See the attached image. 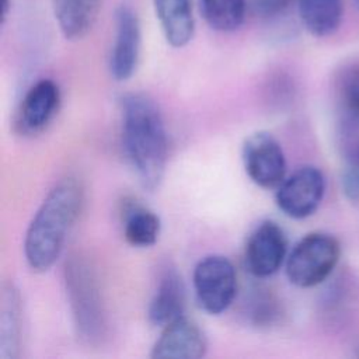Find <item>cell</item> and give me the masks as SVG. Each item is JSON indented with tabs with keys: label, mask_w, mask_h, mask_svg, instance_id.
I'll list each match as a JSON object with an SVG mask.
<instances>
[{
	"label": "cell",
	"mask_w": 359,
	"mask_h": 359,
	"mask_svg": "<svg viewBox=\"0 0 359 359\" xmlns=\"http://www.w3.org/2000/svg\"><path fill=\"white\" fill-rule=\"evenodd\" d=\"M194 289L201 307L209 314H220L233 303L237 292V273L223 255H208L194 269Z\"/></svg>",
	"instance_id": "obj_5"
},
{
	"label": "cell",
	"mask_w": 359,
	"mask_h": 359,
	"mask_svg": "<svg viewBox=\"0 0 359 359\" xmlns=\"http://www.w3.org/2000/svg\"><path fill=\"white\" fill-rule=\"evenodd\" d=\"M342 191L352 202H359V165H349L342 175Z\"/></svg>",
	"instance_id": "obj_22"
},
{
	"label": "cell",
	"mask_w": 359,
	"mask_h": 359,
	"mask_svg": "<svg viewBox=\"0 0 359 359\" xmlns=\"http://www.w3.org/2000/svg\"><path fill=\"white\" fill-rule=\"evenodd\" d=\"M165 41L172 48L185 46L194 36L192 0H153Z\"/></svg>",
	"instance_id": "obj_13"
},
{
	"label": "cell",
	"mask_w": 359,
	"mask_h": 359,
	"mask_svg": "<svg viewBox=\"0 0 359 359\" xmlns=\"http://www.w3.org/2000/svg\"><path fill=\"white\" fill-rule=\"evenodd\" d=\"M287 240L282 227L272 222H262L248 237L245 244V266L255 278L276 273L286 259Z\"/></svg>",
	"instance_id": "obj_8"
},
{
	"label": "cell",
	"mask_w": 359,
	"mask_h": 359,
	"mask_svg": "<svg viewBox=\"0 0 359 359\" xmlns=\"http://www.w3.org/2000/svg\"><path fill=\"white\" fill-rule=\"evenodd\" d=\"M125 213V240L133 247L153 245L158 238L161 227L158 216L142 206H130Z\"/></svg>",
	"instance_id": "obj_18"
},
{
	"label": "cell",
	"mask_w": 359,
	"mask_h": 359,
	"mask_svg": "<svg viewBox=\"0 0 359 359\" xmlns=\"http://www.w3.org/2000/svg\"><path fill=\"white\" fill-rule=\"evenodd\" d=\"M100 6L101 0H52L57 25L70 41L87 35L97 20Z\"/></svg>",
	"instance_id": "obj_14"
},
{
	"label": "cell",
	"mask_w": 359,
	"mask_h": 359,
	"mask_svg": "<svg viewBox=\"0 0 359 359\" xmlns=\"http://www.w3.org/2000/svg\"><path fill=\"white\" fill-rule=\"evenodd\" d=\"M241 158L247 175L261 188H278L285 180V153L279 142L268 132L259 130L245 137Z\"/></svg>",
	"instance_id": "obj_6"
},
{
	"label": "cell",
	"mask_w": 359,
	"mask_h": 359,
	"mask_svg": "<svg viewBox=\"0 0 359 359\" xmlns=\"http://www.w3.org/2000/svg\"><path fill=\"white\" fill-rule=\"evenodd\" d=\"M296 0H251L252 11L261 18H273L282 14Z\"/></svg>",
	"instance_id": "obj_21"
},
{
	"label": "cell",
	"mask_w": 359,
	"mask_h": 359,
	"mask_svg": "<svg viewBox=\"0 0 359 359\" xmlns=\"http://www.w3.org/2000/svg\"><path fill=\"white\" fill-rule=\"evenodd\" d=\"M66 286L76 327L87 341L102 335L104 313L98 287L91 269L76 258L66 264Z\"/></svg>",
	"instance_id": "obj_4"
},
{
	"label": "cell",
	"mask_w": 359,
	"mask_h": 359,
	"mask_svg": "<svg viewBox=\"0 0 359 359\" xmlns=\"http://www.w3.org/2000/svg\"><path fill=\"white\" fill-rule=\"evenodd\" d=\"M60 101L59 87L49 79L36 81L24 95L20 109V125L25 132L43 129L53 118Z\"/></svg>",
	"instance_id": "obj_11"
},
{
	"label": "cell",
	"mask_w": 359,
	"mask_h": 359,
	"mask_svg": "<svg viewBox=\"0 0 359 359\" xmlns=\"http://www.w3.org/2000/svg\"><path fill=\"white\" fill-rule=\"evenodd\" d=\"M185 287L181 276L172 268L161 275L154 296L149 304L147 317L151 324L165 327L175 318L184 316Z\"/></svg>",
	"instance_id": "obj_12"
},
{
	"label": "cell",
	"mask_w": 359,
	"mask_h": 359,
	"mask_svg": "<svg viewBox=\"0 0 359 359\" xmlns=\"http://www.w3.org/2000/svg\"><path fill=\"white\" fill-rule=\"evenodd\" d=\"M337 143L348 165H359V112H346L338 125Z\"/></svg>",
	"instance_id": "obj_19"
},
{
	"label": "cell",
	"mask_w": 359,
	"mask_h": 359,
	"mask_svg": "<svg viewBox=\"0 0 359 359\" xmlns=\"http://www.w3.org/2000/svg\"><path fill=\"white\" fill-rule=\"evenodd\" d=\"M208 341L201 327L181 316L167 324L151 348L154 359H199L205 356Z\"/></svg>",
	"instance_id": "obj_10"
},
{
	"label": "cell",
	"mask_w": 359,
	"mask_h": 359,
	"mask_svg": "<svg viewBox=\"0 0 359 359\" xmlns=\"http://www.w3.org/2000/svg\"><path fill=\"white\" fill-rule=\"evenodd\" d=\"M337 93L346 112H359V62H351L339 70Z\"/></svg>",
	"instance_id": "obj_20"
},
{
	"label": "cell",
	"mask_w": 359,
	"mask_h": 359,
	"mask_svg": "<svg viewBox=\"0 0 359 359\" xmlns=\"http://www.w3.org/2000/svg\"><path fill=\"white\" fill-rule=\"evenodd\" d=\"M353 1V4H355V7L359 10V0H352Z\"/></svg>",
	"instance_id": "obj_23"
},
{
	"label": "cell",
	"mask_w": 359,
	"mask_h": 359,
	"mask_svg": "<svg viewBox=\"0 0 359 359\" xmlns=\"http://www.w3.org/2000/svg\"><path fill=\"white\" fill-rule=\"evenodd\" d=\"M0 313V358L15 359L21 342V297L13 283L3 287Z\"/></svg>",
	"instance_id": "obj_15"
},
{
	"label": "cell",
	"mask_w": 359,
	"mask_h": 359,
	"mask_svg": "<svg viewBox=\"0 0 359 359\" xmlns=\"http://www.w3.org/2000/svg\"><path fill=\"white\" fill-rule=\"evenodd\" d=\"M122 144L140 184L154 189L163 180L168 143L163 115L157 104L142 93L121 100Z\"/></svg>",
	"instance_id": "obj_1"
},
{
	"label": "cell",
	"mask_w": 359,
	"mask_h": 359,
	"mask_svg": "<svg viewBox=\"0 0 359 359\" xmlns=\"http://www.w3.org/2000/svg\"><path fill=\"white\" fill-rule=\"evenodd\" d=\"M142 34L135 10L123 3L115 13V42L109 59V70L116 81L130 79L140 56Z\"/></svg>",
	"instance_id": "obj_9"
},
{
	"label": "cell",
	"mask_w": 359,
	"mask_h": 359,
	"mask_svg": "<svg viewBox=\"0 0 359 359\" xmlns=\"http://www.w3.org/2000/svg\"><path fill=\"white\" fill-rule=\"evenodd\" d=\"M341 257L339 241L328 233L304 236L286 258V275L297 287L323 283L335 269Z\"/></svg>",
	"instance_id": "obj_3"
},
{
	"label": "cell",
	"mask_w": 359,
	"mask_h": 359,
	"mask_svg": "<svg viewBox=\"0 0 359 359\" xmlns=\"http://www.w3.org/2000/svg\"><path fill=\"white\" fill-rule=\"evenodd\" d=\"M294 3L302 24L314 36L334 34L342 21V0H296Z\"/></svg>",
	"instance_id": "obj_16"
},
{
	"label": "cell",
	"mask_w": 359,
	"mask_h": 359,
	"mask_svg": "<svg viewBox=\"0 0 359 359\" xmlns=\"http://www.w3.org/2000/svg\"><path fill=\"white\" fill-rule=\"evenodd\" d=\"M81 206L83 187L72 175L57 181L48 192L35 212L24 240V255L34 272H46L53 266Z\"/></svg>",
	"instance_id": "obj_2"
},
{
	"label": "cell",
	"mask_w": 359,
	"mask_h": 359,
	"mask_svg": "<svg viewBox=\"0 0 359 359\" xmlns=\"http://www.w3.org/2000/svg\"><path fill=\"white\" fill-rule=\"evenodd\" d=\"M206 24L219 32L238 29L245 17V0H199Z\"/></svg>",
	"instance_id": "obj_17"
},
{
	"label": "cell",
	"mask_w": 359,
	"mask_h": 359,
	"mask_svg": "<svg viewBox=\"0 0 359 359\" xmlns=\"http://www.w3.org/2000/svg\"><path fill=\"white\" fill-rule=\"evenodd\" d=\"M325 178L317 167L304 165L285 178L276 191L278 208L292 219H306L320 206Z\"/></svg>",
	"instance_id": "obj_7"
}]
</instances>
